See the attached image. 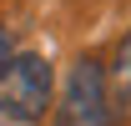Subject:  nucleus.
Wrapping results in <instances>:
<instances>
[{"instance_id":"obj_1","label":"nucleus","mask_w":131,"mask_h":126,"mask_svg":"<svg viewBox=\"0 0 131 126\" xmlns=\"http://www.w3.org/2000/svg\"><path fill=\"white\" fill-rule=\"evenodd\" d=\"M56 126H116L106 66L96 56H81L71 66V76L61 86V106H56Z\"/></svg>"},{"instance_id":"obj_2","label":"nucleus","mask_w":131,"mask_h":126,"mask_svg":"<svg viewBox=\"0 0 131 126\" xmlns=\"http://www.w3.org/2000/svg\"><path fill=\"white\" fill-rule=\"evenodd\" d=\"M50 111V66L40 56H10L0 66V116L40 121Z\"/></svg>"},{"instance_id":"obj_3","label":"nucleus","mask_w":131,"mask_h":126,"mask_svg":"<svg viewBox=\"0 0 131 126\" xmlns=\"http://www.w3.org/2000/svg\"><path fill=\"white\" fill-rule=\"evenodd\" d=\"M111 81H116V96H121V106H126V116H131V35L121 40V50H116Z\"/></svg>"},{"instance_id":"obj_4","label":"nucleus","mask_w":131,"mask_h":126,"mask_svg":"<svg viewBox=\"0 0 131 126\" xmlns=\"http://www.w3.org/2000/svg\"><path fill=\"white\" fill-rule=\"evenodd\" d=\"M10 56H15V46H10V30H5V25H0V66L10 61Z\"/></svg>"}]
</instances>
